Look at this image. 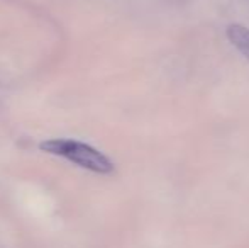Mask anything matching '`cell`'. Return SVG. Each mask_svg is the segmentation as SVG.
Instances as JSON below:
<instances>
[{"label": "cell", "instance_id": "cell-1", "mask_svg": "<svg viewBox=\"0 0 249 248\" xmlns=\"http://www.w3.org/2000/svg\"><path fill=\"white\" fill-rule=\"evenodd\" d=\"M39 148L48 155H54L75 163L76 167L89 170L100 175H108L114 172V162L107 155L97 150L89 143L78 141L71 138H53L46 139L39 145Z\"/></svg>", "mask_w": 249, "mask_h": 248}, {"label": "cell", "instance_id": "cell-2", "mask_svg": "<svg viewBox=\"0 0 249 248\" xmlns=\"http://www.w3.org/2000/svg\"><path fill=\"white\" fill-rule=\"evenodd\" d=\"M226 36L229 43L249 61V27L243 24H229L226 29Z\"/></svg>", "mask_w": 249, "mask_h": 248}]
</instances>
